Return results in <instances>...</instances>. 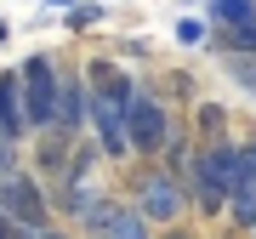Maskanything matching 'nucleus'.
<instances>
[{"instance_id":"nucleus-1","label":"nucleus","mask_w":256,"mask_h":239,"mask_svg":"<svg viewBox=\"0 0 256 239\" xmlns=\"http://www.w3.org/2000/svg\"><path fill=\"white\" fill-rule=\"evenodd\" d=\"M234 160H239L234 137H228V142H200V148H194V160H188V171H182L188 211H194V216H205V222L228 216V194H234Z\"/></svg>"},{"instance_id":"nucleus-2","label":"nucleus","mask_w":256,"mask_h":239,"mask_svg":"<svg viewBox=\"0 0 256 239\" xmlns=\"http://www.w3.org/2000/svg\"><path fill=\"white\" fill-rule=\"evenodd\" d=\"M126 205L148 222V228H171V222L188 216V188H182V176H171L160 160H137V176L126 182Z\"/></svg>"},{"instance_id":"nucleus-3","label":"nucleus","mask_w":256,"mask_h":239,"mask_svg":"<svg viewBox=\"0 0 256 239\" xmlns=\"http://www.w3.org/2000/svg\"><path fill=\"white\" fill-rule=\"evenodd\" d=\"M171 131H176L171 102H165L154 86H137V97H131V108H126V142H131V160H160L165 142H171Z\"/></svg>"},{"instance_id":"nucleus-4","label":"nucleus","mask_w":256,"mask_h":239,"mask_svg":"<svg viewBox=\"0 0 256 239\" xmlns=\"http://www.w3.org/2000/svg\"><path fill=\"white\" fill-rule=\"evenodd\" d=\"M18 80H23V114H28V131H52V120H57V80H63V68L52 63L46 52H34V57H23L18 63Z\"/></svg>"},{"instance_id":"nucleus-5","label":"nucleus","mask_w":256,"mask_h":239,"mask_svg":"<svg viewBox=\"0 0 256 239\" xmlns=\"http://www.w3.org/2000/svg\"><path fill=\"white\" fill-rule=\"evenodd\" d=\"M0 211L18 222L23 234H46V228H57V211H52V200H46V182H40L28 166L12 171V182L0 188Z\"/></svg>"},{"instance_id":"nucleus-6","label":"nucleus","mask_w":256,"mask_h":239,"mask_svg":"<svg viewBox=\"0 0 256 239\" xmlns=\"http://www.w3.org/2000/svg\"><path fill=\"white\" fill-rule=\"evenodd\" d=\"M86 114H92V86H86V68H63L57 80V131L68 137H86Z\"/></svg>"},{"instance_id":"nucleus-7","label":"nucleus","mask_w":256,"mask_h":239,"mask_svg":"<svg viewBox=\"0 0 256 239\" xmlns=\"http://www.w3.org/2000/svg\"><path fill=\"white\" fill-rule=\"evenodd\" d=\"M28 148H34L28 171H34L40 182H57V176L68 171V160H74V148H80V137H68V131H57V126H52V131H40Z\"/></svg>"},{"instance_id":"nucleus-8","label":"nucleus","mask_w":256,"mask_h":239,"mask_svg":"<svg viewBox=\"0 0 256 239\" xmlns=\"http://www.w3.org/2000/svg\"><path fill=\"white\" fill-rule=\"evenodd\" d=\"M0 137L18 142V148L34 142L28 114H23V80H18V68H0Z\"/></svg>"},{"instance_id":"nucleus-9","label":"nucleus","mask_w":256,"mask_h":239,"mask_svg":"<svg viewBox=\"0 0 256 239\" xmlns=\"http://www.w3.org/2000/svg\"><path fill=\"white\" fill-rule=\"evenodd\" d=\"M194 142H228V108L200 97L194 102Z\"/></svg>"},{"instance_id":"nucleus-10","label":"nucleus","mask_w":256,"mask_h":239,"mask_svg":"<svg viewBox=\"0 0 256 239\" xmlns=\"http://www.w3.org/2000/svg\"><path fill=\"white\" fill-rule=\"evenodd\" d=\"M216 52H222V57H256V12H250L245 23L216 28Z\"/></svg>"},{"instance_id":"nucleus-11","label":"nucleus","mask_w":256,"mask_h":239,"mask_svg":"<svg viewBox=\"0 0 256 239\" xmlns=\"http://www.w3.org/2000/svg\"><path fill=\"white\" fill-rule=\"evenodd\" d=\"M194 148H200V142H194V131L176 126V131H171V142H165V154H160V166L171 171V176H182V171H188V160H194Z\"/></svg>"},{"instance_id":"nucleus-12","label":"nucleus","mask_w":256,"mask_h":239,"mask_svg":"<svg viewBox=\"0 0 256 239\" xmlns=\"http://www.w3.org/2000/svg\"><path fill=\"white\" fill-rule=\"evenodd\" d=\"M228 228L234 234H250L256 228V188H234L228 194Z\"/></svg>"},{"instance_id":"nucleus-13","label":"nucleus","mask_w":256,"mask_h":239,"mask_svg":"<svg viewBox=\"0 0 256 239\" xmlns=\"http://www.w3.org/2000/svg\"><path fill=\"white\" fill-rule=\"evenodd\" d=\"M97 239H154V228H148V222L131 211V205H120V216L108 222V228H102Z\"/></svg>"},{"instance_id":"nucleus-14","label":"nucleus","mask_w":256,"mask_h":239,"mask_svg":"<svg viewBox=\"0 0 256 239\" xmlns=\"http://www.w3.org/2000/svg\"><path fill=\"white\" fill-rule=\"evenodd\" d=\"M239 160H234V188H256V137H234Z\"/></svg>"},{"instance_id":"nucleus-15","label":"nucleus","mask_w":256,"mask_h":239,"mask_svg":"<svg viewBox=\"0 0 256 239\" xmlns=\"http://www.w3.org/2000/svg\"><path fill=\"white\" fill-rule=\"evenodd\" d=\"M210 6V28H228V23H245L256 12V0H205Z\"/></svg>"},{"instance_id":"nucleus-16","label":"nucleus","mask_w":256,"mask_h":239,"mask_svg":"<svg viewBox=\"0 0 256 239\" xmlns=\"http://www.w3.org/2000/svg\"><path fill=\"white\" fill-rule=\"evenodd\" d=\"M176 40H182V46H205V40H210V23L205 18H182V23H176Z\"/></svg>"},{"instance_id":"nucleus-17","label":"nucleus","mask_w":256,"mask_h":239,"mask_svg":"<svg viewBox=\"0 0 256 239\" xmlns=\"http://www.w3.org/2000/svg\"><path fill=\"white\" fill-rule=\"evenodd\" d=\"M18 154H23L18 142H6V137H0V188L12 182V171H23V160H18Z\"/></svg>"},{"instance_id":"nucleus-18","label":"nucleus","mask_w":256,"mask_h":239,"mask_svg":"<svg viewBox=\"0 0 256 239\" xmlns=\"http://www.w3.org/2000/svg\"><path fill=\"white\" fill-rule=\"evenodd\" d=\"M154 239H205L200 228H194V222L182 216V222H171V228H154Z\"/></svg>"},{"instance_id":"nucleus-19","label":"nucleus","mask_w":256,"mask_h":239,"mask_svg":"<svg viewBox=\"0 0 256 239\" xmlns=\"http://www.w3.org/2000/svg\"><path fill=\"white\" fill-rule=\"evenodd\" d=\"M68 23H74V28H92V23H102V6H68Z\"/></svg>"},{"instance_id":"nucleus-20","label":"nucleus","mask_w":256,"mask_h":239,"mask_svg":"<svg viewBox=\"0 0 256 239\" xmlns=\"http://www.w3.org/2000/svg\"><path fill=\"white\" fill-rule=\"evenodd\" d=\"M0 239H23V228H18V222H12L6 211H0Z\"/></svg>"},{"instance_id":"nucleus-21","label":"nucleus","mask_w":256,"mask_h":239,"mask_svg":"<svg viewBox=\"0 0 256 239\" xmlns=\"http://www.w3.org/2000/svg\"><path fill=\"white\" fill-rule=\"evenodd\" d=\"M46 6H57V12H68V6H74V0H46Z\"/></svg>"},{"instance_id":"nucleus-22","label":"nucleus","mask_w":256,"mask_h":239,"mask_svg":"<svg viewBox=\"0 0 256 239\" xmlns=\"http://www.w3.org/2000/svg\"><path fill=\"white\" fill-rule=\"evenodd\" d=\"M6 34H12V28H6V23H0V46H6Z\"/></svg>"},{"instance_id":"nucleus-23","label":"nucleus","mask_w":256,"mask_h":239,"mask_svg":"<svg viewBox=\"0 0 256 239\" xmlns=\"http://www.w3.org/2000/svg\"><path fill=\"white\" fill-rule=\"evenodd\" d=\"M245 239H256V228H250V234H245Z\"/></svg>"}]
</instances>
